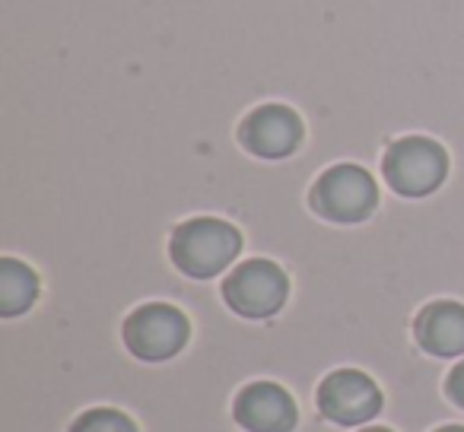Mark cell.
Instances as JSON below:
<instances>
[{"label":"cell","mask_w":464,"mask_h":432,"mask_svg":"<svg viewBox=\"0 0 464 432\" xmlns=\"http://www.w3.org/2000/svg\"><path fill=\"white\" fill-rule=\"evenodd\" d=\"M417 343L426 353L461 356L464 353V305L461 302H432L413 322Z\"/></svg>","instance_id":"9c48e42d"},{"label":"cell","mask_w":464,"mask_h":432,"mask_svg":"<svg viewBox=\"0 0 464 432\" xmlns=\"http://www.w3.org/2000/svg\"><path fill=\"white\" fill-rule=\"evenodd\" d=\"M71 432H137V426L128 413L111 410V407H96V410H86L83 417H77Z\"/></svg>","instance_id":"8fae6325"},{"label":"cell","mask_w":464,"mask_h":432,"mask_svg":"<svg viewBox=\"0 0 464 432\" xmlns=\"http://www.w3.org/2000/svg\"><path fill=\"white\" fill-rule=\"evenodd\" d=\"M236 419L248 432H290L296 426V404L274 381H255L236 398Z\"/></svg>","instance_id":"ba28073f"},{"label":"cell","mask_w":464,"mask_h":432,"mask_svg":"<svg viewBox=\"0 0 464 432\" xmlns=\"http://www.w3.org/2000/svg\"><path fill=\"white\" fill-rule=\"evenodd\" d=\"M35 296H39V277H35L33 267L16 258L0 261V315H23V312L33 309Z\"/></svg>","instance_id":"30bf717a"},{"label":"cell","mask_w":464,"mask_h":432,"mask_svg":"<svg viewBox=\"0 0 464 432\" xmlns=\"http://www.w3.org/2000/svg\"><path fill=\"white\" fill-rule=\"evenodd\" d=\"M286 293H290V280L280 271V264L267 258H252L239 264L226 277L223 299L236 315L242 318H271L284 309Z\"/></svg>","instance_id":"277c9868"},{"label":"cell","mask_w":464,"mask_h":432,"mask_svg":"<svg viewBox=\"0 0 464 432\" xmlns=\"http://www.w3.org/2000/svg\"><path fill=\"white\" fill-rule=\"evenodd\" d=\"M169 252L181 274L194 280H210L239 258L242 233L217 216H194L172 233Z\"/></svg>","instance_id":"6da1fadb"},{"label":"cell","mask_w":464,"mask_h":432,"mask_svg":"<svg viewBox=\"0 0 464 432\" xmlns=\"http://www.w3.org/2000/svg\"><path fill=\"white\" fill-rule=\"evenodd\" d=\"M318 410L341 426H362L379 417L382 391L366 372L341 369L318 385Z\"/></svg>","instance_id":"8992f818"},{"label":"cell","mask_w":464,"mask_h":432,"mask_svg":"<svg viewBox=\"0 0 464 432\" xmlns=\"http://www.w3.org/2000/svg\"><path fill=\"white\" fill-rule=\"evenodd\" d=\"M303 118L290 105L280 102L258 105L239 128L246 149L261 156V159H284V156L296 153V147L303 143Z\"/></svg>","instance_id":"52a82bcc"},{"label":"cell","mask_w":464,"mask_h":432,"mask_svg":"<svg viewBox=\"0 0 464 432\" xmlns=\"http://www.w3.org/2000/svg\"><path fill=\"white\" fill-rule=\"evenodd\" d=\"M312 206L331 223H362L379 206V185L362 166H331L312 187Z\"/></svg>","instance_id":"3957f363"},{"label":"cell","mask_w":464,"mask_h":432,"mask_svg":"<svg viewBox=\"0 0 464 432\" xmlns=\"http://www.w3.org/2000/svg\"><path fill=\"white\" fill-rule=\"evenodd\" d=\"M449 398L455 400L458 407H464V362H458L455 369H451V375H449Z\"/></svg>","instance_id":"7c38bea8"},{"label":"cell","mask_w":464,"mask_h":432,"mask_svg":"<svg viewBox=\"0 0 464 432\" xmlns=\"http://www.w3.org/2000/svg\"><path fill=\"white\" fill-rule=\"evenodd\" d=\"M436 432H464V426H445V429H436Z\"/></svg>","instance_id":"4fadbf2b"},{"label":"cell","mask_w":464,"mask_h":432,"mask_svg":"<svg viewBox=\"0 0 464 432\" xmlns=\"http://www.w3.org/2000/svg\"><path fill=\"white\" fill-rule=\"evenodd\" d=\"M360 432H392V429H382V426H369V429H360Z\"/></svg>","instance_id":"5bb4252c"},{"label":"cell","mask_w":464,"mask_h":432,"mask_svg":"<svg viewBox=\"0 0 464 432\" xmlns=\"http://www.w3.org/2000/svg\"><path fill=\"white\" fill-rule=\"evenodd\" d=\"M188 334H191V328H188L185 312L166 302L140 305L124 322V343H128V350L137 360L147 362L172 360L188 343Z\"/></svg>","instance_id":"5b68a950"},{"label":"cell","mask_w":464,"mask_h":432,"mask_svg":"<svg viewBox=\"0 0 464 432\" xmlns=\"http://www.w3.org/2000/svg\"><path fill=\"white\" fill-rule=\"evenodd\" d=\"M382 172L401 197H426L449 175V153L430 137H401L388 147Z\"/></svg>","instance_id":"7a4b0ae2"}]
</instances>
